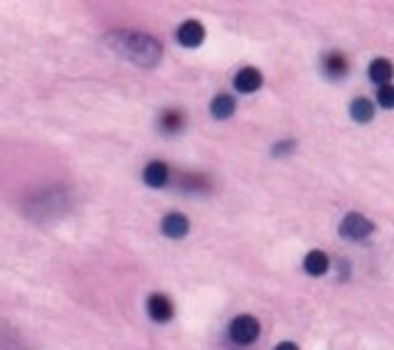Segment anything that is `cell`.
<instances>
[{
    "label": "cell",
    "instance_id": "6da1fadb",
    "mask_svg": "<svg viewBox=\"0 0 394 350\" xmlns=\"http://www.w3.org/2000/svg\"><path fill=\"white\" fill-rule=\"evenodd\" d=\"M116 50L121 55H126L131 62L141 67H153L155 62H160V55H163V47L155 43L148 35H136V33H123L116 35Z\"/></svg>",
    "mask_w": 394,
    "mask_h": 350
},
{
    "label": "cell",
    "instance_id": "7a4b0ae2",
    "mask_svg": "<svg viewBox=\"0 0 394 350\" xmlns=\"http://www.w3.org/2000/svg\"><path fill=\"white\" fill-rule=\"evenodd\" d=\"M259 333H261V323L254 316H249V313H242V316L230 321V338L235 343H240V346L254 343L259 338Z\"/></svg>",
    "mask_w": 394,
    "mask_h": 350
},
{
    "label": "cell",
    "instance_id": "3957f363",
    "mask_svg": "<svg viewBox=\"0 0 394 350\" xmlns=\"http://www.w3.org/2000/svg\"><path fill=\"white\" fill-rule=\"evenodd\" d=\"M372 232H375V225H372L367 218H362V215H357V213L345 215V220L340 222V235L350 242L365 239V237H370Z\"/></svg>",
    "mask_w": 394,
    "mask_h": 350
},
{
    "label": "cell",
    "instance_id": "277c9868",
    "mask_svg": "<svg viewBox=\"0 0 394 350\" xmlns=\"http://www.w3.org/2000/svg\"><path fill=\"white\" fill-rule=\"evenodd\" d=\"M146 308H148V316L153 318L155 323H168L170 318L175 316L173 301H170V298L165 296V293H150Z\"/></svg>",
    "mask_w": 394,
    "mask_h": 350
},
{
    "label": "cell",
    "instance_id": "5b68a950",
    "mask_svg": "<svg viewBox=\"0 0 394 350\" xmlns=\"http://www.w3.org/2000/svg\"><path fill=\"white\" fill-rule=\"evenodd\" d=\"M323 74L328 77L330 81H340L347 77V72H350V62L343 52H338V50H333V52H328L323 57Z\"/></svg>",
    "mask_w": 394,
    "mask_h": 350
},
{
    "label": "cell",
    "instance_id": "8992f818",
    "mask_svg": "<svg viewBox=\"0 0 394 350\" xmlns=\"http://www.w3.org/2000/svg\"><path fill=\"white\" fill-rule=\"evenodd\" d=\"M202 40H205V28H202V23H197V20H185L178 28V43L183 45V47H188V50L200 47Z\"/></svg>",
    "mask_w": 394,
    "mask_h": 350
},
{
    "label": "cell",
    "instance_id": "52a82bcc",
    "mask_svg": "<svg viewBox=\"0 0 394 350\" xmlns=\"http://www.w3.org/2000/svg\"><path fill=\"white\" fill-rule=\"evenodd\" d=\"M160 230H163V235L170 237V239H180V237H185L190 232V220L185 218L183 213H168L163 218V222H160Z\"/></svg>",
    "mask_w": 394,
    "mask_h": 350
},
{
    "label": "cell",
    "instance_id": "ba28073f",
    "mask_svg": "<svg viewBox=\"0 0 394 350\" xmlns=\"http://www.w3.org/2000/svg\"><path fill=\"white\" fill-rule=\"evenodd\" d=\"M261 84H264V77L257 67H244V69H240L235 77V89L242 91V94H252V91H257Z\"/></svg>",
    "mask_w": 394,
    "mask_h": 350
},
{
    "label": "cell",
    "instance_id": "9c48e42d",
    "mask_svg": "<svg viewBox=\"0 0 394 350\" xmlns=\"http://www.w3.org/2000/svg\"><path fill=\"white\" fill-rule=\"evenodd\" d=\"M158 126L165 136H175L185 128V114L180 109H165L158 118Z\"/></svg>",
    "mask_w": 394,
    "mask_h": 350
},
{
    "label": "cell",
    "instance_id": "30bf717a",
    "mask_svg": "<svg viewBox=\"0 0 394 350\" xmlns=\"http://www.w3.org/2000/svg\"><path fill=\"white\" fill-rule=\"evenodd\" d=\"M170 178V168L165 166L163 161H150L146 168H143V180L150 188H163Z\"/></svg>",
    "mask_w": 394,
    "mask_h": 350
},
{
    "label": "cell",
    "instance_id": "8fae6325",
    "mask_svg": "<svg viewBox=\"0 0 394 350\" xmlns=\"http://www.w3.org/2000/svg\"><path fill=\"white\" fill-rule=\"evenodd\" d=\"M328 266H330L328 254H325V252H320V249L308 252V254H305V259H303V269H305V274H310V276L325 274V271H328Z\"/></svg>",
    "mask_w": 394,
    "mask_h": 350
},
{
    "label": "cell",
    "instance_id": "7c38bea8",
    "mask_svg": "<svg viewBox=\"0 0 394 350\" xmlns=\"http://www.w3.org/2000/svg\"><path fill=\"white\" fill-rule=\"evenodd\" d=\"M235 109H237V101H235V96H230V94H217L215 99L210 101V114L215 118H230L235 114Z\"/></svg>",
    "mask_w": 394,
    "mask_h": 350
},
{
    "label": "cell",
    "instance_id": "4fadbf2b",
    "mask_svg": "<svg viewBox=\"0 0 394 350\" xmlns=\"http://www.w3.org/2000/svg\"><path fill=\"white\" fill-rule=\"evenodd\" d=\"M350 116L360 123H370L375 118V104L370 99H365V96H357L350 104Z\"/></svg>",
    "mask_w": 394,
    "mask_h": 350
},
{
    "label": "cell",
    "instance_id": "5bb4252c",
    "mask_svg": "<svg viewBox=\"0 0 394 350\" xmlns=\"http://www.w3.org/2000/svg\"><path fill=\"white\" fill-rule=\"evenodd\" d=\"M370 79L375 81V84H390V79H392V62L390 60H385V57H380V60H375L370 64Z\"/></svg>",
    "mask_w": 394,
    "mask_h": 350
},
{
    "label": "cell",
    "instance_id": "9a60e30c",
    "mask_svg": "<svg viewBox=\"0 0 394 350\" xmlns=\"http://www.w3.org/2000/svg\"><path fill=\"white\" fill-rule=\"evenodd\" d=\"M377 99H380L382 109H392V106H394V89L390 84L380 86V91H377Z\"/></svg>",
    "mask_w": 394,
    "mask_h": 350
},
{
    "label": "cell",
    "instance_id": "2e32d148",
    "mask_svg": "<svg viewBox=\"0 0 394 350\" xmlns=\"http://www.w3.org/2000/svg\"><path fill=\"white\" fill-rule=\"evenodd\" d=\"M291 146H296L293 141H288V143H278V146H274V153H286V151H291Z\"/></svg>",
    "mask_w": 394,
    "mask_h": 350
},
{
    "label": "cell",
    "instance_id": "e0dca14e",
    "mask_svg": "<svg viewBox=\"0 0 394 350\" xmlns=\"http://www.w3.org/2000/svg\"><path fill=\"white\" fill-rule=\"evenodd\" d=\"M274 350H300V348L296 346V343H291V341H283V343H278Z\"/></svg>",
    "mask_w": 394,
    "mask_h": 350
}]
</instances>
